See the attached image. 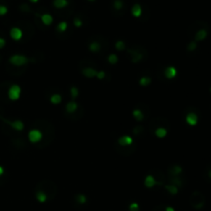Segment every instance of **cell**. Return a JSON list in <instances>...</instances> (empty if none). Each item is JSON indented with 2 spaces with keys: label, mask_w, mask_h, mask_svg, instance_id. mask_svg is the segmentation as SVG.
<instances>
[{
  "label": "cell",
  "mask_w": 211,
  "mask_h": 211,
  "mask_svg": "<svg viewBox=\"0 0 211 211\" xmlns=\"http://www.w3.org/2000/svg\"><path fill=\"white\" fill-rule=\"evenodd\" d=\"M33 126H35L40 131H44V139L38 144V147L49 146L55 138V127H54V125L46 120H37L33 123Z\"/></svg>",
  "instance_id": "cell-1"
},
{
  "label": "cell",
  "mask_w": 211,
  "mask_h": 211,
  "mask_svg": "<svg viewBox=\"0 0 211 211\" xmlns=\"http://www.w3.org/2000/svg\"><path fill=\"white\" fill-rule=\"evenodd\" d=\"M37 189L36 191H44L46 195L47 199H53L56 196V191H57V188H56L55 183L51 180H42L41 182L37 184Z\"/></svg>",
  "instance_id": "cell-2"
},
{
  "label": "cell",
  "mask_w": 211,
  "mask_h": 211,
  "mask_svg": "<svg viewBox=\"0 0 211 211\" xmlns=\"http://www.w3.org/2000/svg\"><path fill=\"white\" fill-rule=\"evenodd\" d=\"M191 203L196 209H200L204 205V199L203 196L200 195L199 193H194L191 198Z\"/></svg>",
  "instance_id": "cell-3"
},
{
  "label": "cell",
  "mask_w": 211,
  "mask_h": 211,
  "mask_svg": "<svg viewBox=\"0 0 211 211\" xmlns=\"http://www.w3.org/2000/svg\"><path fill=\"white\" fill-rule=\"evenodd\" d=\"M165 125H168L167 120H165V118H163V117H158V118H156V120H154L149 124V131H154V129L156 130V129H158V128H165L164 127Z\"/></svg>",
  "instance_id": "cell-4"
},
{
  "label": "cell",
  "mask_w": 211,
  "mask_h": 211,
  "mask_svg": "<svg viewBox=\"0 0 211 211\" xmlns=\"http://www.w3.org/2000/svg\"><path fill=\"white\" fill-rule=\"evenodd\" d=\"M20 93H21V89L19 86L17 85H12L9 87V89H8V98L12 99V100H17V99L19 98V96H20Z\"/></svg>",
  "instance_id": "cell-5"
},
{
  "label": "cell",
  "mask_w": 211,
  "mask_h": 211,
  "mask_svg": "<svg viewBox=\"0 0 211 211\" xmlns=\"http://www.w3.org/2000/svg\"><path fill=\"white\" fill-rule=\"evenodd\" d=\"M142 49H128L129 53H131V60H132L133 63H136V62L140 61L142 58L144 57V54L141 53Z\"/></svg>",
  "instance_id": "cell-6"
},
{
  "label": "cell",
  "mask_w": 211,
  "mask_h": 211,
  "mask_svg": "<svg viewBox=\"0 0 211 211\" xmlns=\"http://www.w3.org/2000/svg\"><path fill=\"white\" fill-rule=\"evenodd\" d=\"M9 62L12 64V65H16V66H21V65H24L28 62L27 58L24 57V56H12V58L9 59Z\"/></svg>",
  "instance_id": "cell-7"
},
{
  "label": "cell",
  "mask_w": 211,
  "mask_h": 211,
  "mask_svg": "<svg viewBox=\"0 0 211 211\" xmlns=\"http://www.w3.org/2000/svg\"><path fill=\"white\" fill-rule=\"evenodd\" d=\"M10 36H12V39L15 40H20L23 36V32L20 28L18 27H14L12 30H10Z\"/></svg>",
  "instance_id": "cell-8"
},
{
  "label": "cell",
  "mask_w": 211,
  "mask_h": 211,
  "mask_svg": "<svg viewBox=\"0 0 211 211\" xmlns=\"http://www.w3.org/2000/svg\"><path fill=\"white\" fill-rule=\"evenodd\" d=\"M186 120L189 125H191V126H196L198 123V115L194 112H189L186 115Z\"/></svg>",
  "instance_id": "cell-9"
},
{
  "label": "cell",
  "mask_w": 211,
  "mask_h": 211,
  "mask_svg": "<svg viewBox=\"0 0 211 211\" xmlns=\"http://www.w3.org/2000/svg\"><path fill=\"white\" fill-rule=\"evenodd\" d=\"M206 37H207V31H206L205 29H200L195 35V39L197 40V41H202V40H204Z\"/></svg>",
  "instance_id": "cell-10"
},
{
  "label": "cell",
  "mask_w": 211,
  "mask_h": 211,
  "mask_svg": "<svg viewBox=\"0 0 211 211\" xmlns=\"http://www.w3.org/2000/svg\"><path fill=\"white\" fill-rule=\"evenodd\" d=\"M181 172H182L181 167H179L177 165H174L169 168V174H171L172 176H179V174Z\"/></svg>",
  "instance_id": "cell-11"
},
{
  "label": "cell",
  "mask_w": 211,
  "mask_h": 211,
  "mask_svg": "<svg viewBox=\"0 0 211 211\" xmlns=\"http://www.w3.org/2000/svg\"><path fill=\"white\" fill-rule=\"evenodd\" d=\"M29 137L33 142H36L38 140H40V137H41V132H39L38 130H33L29 133Z\"/></svg>",
  "instance_id": "cell-12"
},
{
  "label": "cell",
  "mask_w": 211,
  "mask_h": 211,
  "mask_svg": "<svg viewBox=\"0 0 211 211\" xmlns=\"http://www.w3.org/2000/svg\"><path fill=\"white\" fill-rule=\"evenodd\" d=\"M40 20H41V22L44 24V25H51V23H53V21H54V19H53V17L51 16V15H49V14H44V15H41L40 16Z\"/></svg>",
  "instance_id": "cell-13"
},
{
  "label": "cell",
  "mask_w": 211,
  "mask_h": 211,
  "mask_svg": "<svg viewBox=\"0 0 211 211\" xmlns=\"http://www.w3.org/2000/svg\"><path fill=\"white\" fill-rule=\"evenodd\" d=\"M131 12H132V15L134 17H140L141 14H142V7L140 4L136 3L133 5L132 9H131Z\"/></svg>",
  "instance_id": "cell-14"
},
{
  "label": "cell",
  "mask_w": 211,
  "mask_h": 211,
  "mask_svg": "<svg viewBox=\"0 0 211 211\" xmlns=\"http://www.w3.org/2000/svg\"><path fill=\"white\" fill-rule=\"evenodd\" d=\"M76 108H77V104L75 102H73V101H71V102L68 103V104L66 105V107H65L66 111H67V115H70V113L74 112V111L76 110Z\"/></svg>",
  "instance_id": "cell-15"
},
{
  "label": "cell",
  "mask_w": 211,
  "mask_h": 211,
  "mask_svg": "<svg viewBox=\"0 0 211 211\" xmlns=\"http://www.w3.org/2000/svg\"><path fill=\"white\" fill-rule=\"evenodd\" d=\"M131 143H132V139L129 136H124L122 138H120V140H118L120 146H130Z\"/></svg>",
  "instance_id": "cell-16"
},
{
  "label": "cell",
  "mask_w": 211,
  "mask_h": 211,
  "mask_svg": "<svg viewBox=\"0 0 211 211\" xmlns=\"http://www.w3.org/2000/svg\"><path fill=\"white\" fill-rule=\"evenodd\" d=\"M53 4L57 8H64L68 5V0H54Z\"/></svg>",
  "instance_id": "cell-17"
},
{
  "label": "cell",
  "mask_w": 211,
  "mask_h": 211,
  "mask_svg": "<svg viewBox=\"0 0 211 211\" xmlns=\"http://www.w3.org/2000/svg\"><path fill=\"white\" fill-rule=\"evenodd\" d=\"M83 73L85 75H87V76L92 77V76H97V74H98V71L94 70L93 68H91V67H87L86 69L83 70Z\"/></svg>",
  "instance_id": "cell-18"
},
{
  "label": "cell",
  "mask_w": 211,
  "mask_h": 211,
  "mask_svg": "<svg viewBox=\"0 0 211 211\" xmlns=\"http://www.w3.org/2000/svg\"><path fill=\"white\" fill-rule=\"evenodd\" d=\"M90 49H91L92 51H100L101 49H103L102 47H101V44L99 41H92L91 44H90Z\"/></svg>",
  "instance_id": "cell-19"
},
{
  "label": "cell",
  "mask_w": 211,
  "mask_h": 211,
  "mask_svg": "<svg viewBox=\"0 0 211 211\" xmlns=\"http://www.w3.org/2000/svg\"><path fill=\"white\" fill-rule=\"evenodd\" d=\"M176 73H177V71H176V69L174 67H168L167 70L165 71V74L168 78H172V77H174L176 75Z\"/></svg>",
  "instance_id": "cell-20"
},
{
  "label": "cell",
  "mask_w": 211,
  "mask_h": 211,
  "mask_svg": "<svg viewBox=\"0 0 211 211\" xmlns=\"http://www.w3.org/2000/svg\"><path fill=\"white\" fill-rule=\"evenodd\" d=\"M167 131L168 130L166 128H158L154 130V134H156V136H158L159 138H163V137L167 134Z\"/></svg>",
  "instance_id": "cell-21"
},
{
  "label": "cell",
  "mask_w": 211,
  "mask_h": 211,
  "mask_svg": "<svg viewBox=\"0 0 211 211\" xmlns=\"http://www.w3.org/2000/svg\"><path fill=\"white\" fill-rule=\"evenodd\" d=\"M157 183V181H156V179H154V177L152 175H148L147 177H146V179H145V184H146V186H148V188H152L154 184H156Z\"/></svg>",
  "instance_id": "cell-22"
},
{
  "label": "cell",
  "mask_w": 211,
  "mask_h": 211,
  "mask_svg": "<svg viewBox=\"0 0 211 211\" xmlns=\"http://www.w3.org/2000/svg\"><path fill=\"white\" fill-rule=\"evenodd\" d=\"M133 115H134V117L138 120V122H141L142 120H143V117H145V115H143V112L140 110V109H136V110L133 111Z\"/></svg>",
  "instance_id": "cell-23"
},
{
  "label": "cell",
  "mask_w": 211,
  "mask_h": 211,
  "mask_svg": "<svg viewBox=\"0 0 211 211\" xmlns=\"http://www.w3.org/2000/svg\"><path fill=\"white\" fill-rule=\"evenodd\" d=\"M113 7L117 10L122 9V8L124 7V2H123L122 0H115V1H113Z\"/></svg>",
  "instance_id": "cell-24"
},
{
  "label": "cell",
  "mask_w": 211,
  "mask_h": 211,
  "mask_svg": "<svg viewBox=\"0 0 211 211\" xmlns=\"http://www.w3.org/2000/svg\"><path fill=\"white\" fill-rule=\"evenodd\" d=\"M66 29H67V23H66V22H61V23L58 24L57 30L59 32H64Z\"/></svg>",
  "instance_id": "cell-25"
},
{
  "label": "cell",
  "mask_w": 211,
  "mask_h": 211,
  "mask_svg": "<svg viewBox=\"0 0 211 211\" xmlns=\"http://www.w3.org/2000/svg\"><path fill=\"white\" fill-rule=\"evenodd\" d=\"M75 199H76L77 203H79V204H85L86 202H87V198H86L83 195H77L76 197H75Z\"/></svg>",
  "instance_id": "cell-26"
},
{
  "label": "cell",
  "mask_w": 211,
  "mask_h": 211,
  "mask_svg": "<svg viewBox=\"0 0 211 211\" xmlns=\"http://www.w3.org/2000/svg\"><path fill=\"white\" fill-rule=\"evenodd\" d=\"M51 102H53V103H55V104H58V103L61 102L62 98H61V96H60V95H53V97L51 98Z\"/></svg>",
  "instance_id": "cell-27"
},
{
  "label": "cell",
  "mask_w": 211,
  "mask_h": 211,
  "mask_svg": "<svg viewBox=\"0 0 211 211\" xmlns=\"http://www.w3.org/2000/svg\"><path fill=\"white\" fill-rule=\"evenodd\" d=\"M166 189H167L171 194H173V195L177 194V191H178L177 186H166Z\"/></svg>",
  "instance_id": "cell-28"
},
{
  "label": "cell",
  "mask_w": 211,
  "mask_h": 211,
  "mask_svg": "<svg viewBox=\"0 0 211 211\" xmlns=\"http://www.w3.org/2000/svg\"><path fill=\"white\" fill-rule=\"evenodd\" d=\"M197 49V44H196L195 41H191V42H189V46H188V49L189 51H195V49Z\"/></svg>",
  "instance_id": "cell-29"
},
{
  "label": "cell",
  "mask_w": 211,
  "mask_h": 211,
  "mask_svg": "<svg viewBox=\"0 0 211 211\" xmlns=\"http://www.w3.org/2000/svg\"><path fill=\"white\" fill-rule=\"evenodd\" d=\"M7 12L8 9L5 5H0V16H4V15L7 14Z\"/></svg>",
  "instance_id": "cell-30"
},
{
  "label": "cell",
  "mask_w": 211,
  "mask_h": 211,
  "mask_svg": "<svg viewBox=\"0 0 211 211\" xmlns=\"http://www.w3.org/2000/svg\"><path fill=\"white\" fill-rule=\"evenodd\" d=\"M73 23H74V25L76 26V27H80V26L83 25V22H81V20H80V19H78V18H75L74 21H73Z\"/></svg>",
  "instance_id": "cell-31"
},
{
  "label": "cell",
  "mask_w": 211,
  "mask_h": 211,
  "mask_svg": "<svg viewBox=\"0 0 211 211\" xmlns=\"http://www.w3.org/2000/svg\"><path fill=\"white\" fill-rule=\"evenodd\" d=\"M117 46V49H120H120H124V47H125V44L122 41V40H120V41H117V46Z\"/></svg>",
  "instance_id": "cell-32"
},
{
  "label": "cell",
  "mask_w": 211,
  "mask_h": 211,
  "mask_svg": "<svg viewBox=\"0 0 211 211\" xmlns=\"http://www.w3.org/2000/svg\"><path fill=\"white\" fill-rule=\"evenodd\" d=\"M109 62H110V63H112V64H115V63H117V56H115V55L110 56V57H109Z\"/></svg>",
  "instance_id": "cell-33"
},
{
  "label": "cell",
  "mask_w": 211,
  "mask_h": 211,
  "mask_svg": "<svg viewBox=\"0 0 211 211\" xmlns=\"http://www.w3.org/2000/svg\"><path fill=\"white\" fill-rule=\"evenodd\" d=\"M130 210L131 211H138L139 210V206L137 204H131L130 205Z\"/></svg>",
  "instance_id": "cell-34"
},
{
  "label": "cell",
  "mask_w": 211,
  "mask_h": 211,
  "mask_svg": "<svg viewBox=\"0 0 211 211\" xmlns=\"http://www.w3.org/2000/svg\"><path fill=\"white\" fill-rule=\"evenodd\" d=\"M150 79L149 78H146V77H144V78H142L140 80V85L144 86V85H147V83H149Z\"/></svg>",
  "instance_id": "cell-35"
},
{
  "label": "cell",
  "mask_w": 211,
  "mask_h": 211,
  "mask_svg": "<svg viewBox=\"0 0 211 211\" xmlns=\"http://www.w3.org/2000/svg\"><path fill=\"white\" fill-rule=\"evenodd\" d=\"M4 46H5V39L2 37H0V49H2Z\"/></svg>",
  "instance_id": "cell-36"
},
{
  "label": "cell",
  "mask_w": 211,
  "mask_h": 211,
  "mask_svg": "<svg viewBox=\"0 0 211 211\" xmlns=\"http://www.w3.org/2000/svg\"><path fill=\"white\" fill-rule=\"evenodd\" d=\"M3 173H4V169H3V167H1V166H0V176L3 175Z\"/></svg>",
  "instance_id": "cell-37"
},
{
  "label": "cell",
  "mask_w": 211,
  "mask_h": 211,
  "mask_svg": "<svg viewBox=\"0 0 211 211\" xmlns=\"http://www.w3.org/2000/svg\"><path fill=\"white\" fill-rule=\"evenodd\" d=\"M166 211H174L173 208H171V207H167L166 208Z\"/></svg>",
  "instance_id": "cell-38"
},
{
  "label": "cell",
  "mask_w": 211,
  "mask_h": 211,
  "mask_svg": "<svg viewBox=\"0 0 211 211\" xmlns=\"http://www.w3.org/2000/svg\"><path fill=\"white\" fill-rule=\"evenodd\" d=\"M29 1L33 2V3H36V2H38V1H39V0H29Z\"/></svg>",
  "instance_id": "cell-39"
},
{
  "label": "cell",
  "mask_w": 211,
  "mask_h": 211,
  "mask_svg": "<svg viewBox=\"0 0 211 211\" xmlns=\"http://www.w3.org/2000/svg\"><path fill=\"white\" fill-rule=\"evenodd\" d=\"M208 176H209V177L211 178V169L209 170V171H208Z\"/></svg>",
  "instance_id": "cell-40"
},
{
  "label": "cell",
  "mask_w": 211,
  "mask_h": 211,
  "mask_svg": "<svg viewBox=\"0 0 211 211\" xmlns=\"http://www.w3.org/2000/svg\"><path fill=\"white\" fill-rule=\"evenodd\" d=\"M90 1H94V0H90Z\"/></svg>",
  "instance_id": "cell-41"
},
{
  "label": "cell",
  "mask_w": 211,
  "mask_h": 211,
  "mask_svg": "<svg viewBox=\"0 0 211 211\" xmlns=\"http://www.w3.org/2000/svg\"><path fill=\"white\" fill-rule=\"evenodd\" d=\"M210 93H211V88H210Z\"/></svg>",
  "instance_id": "cell-42"
}]
</instances>
